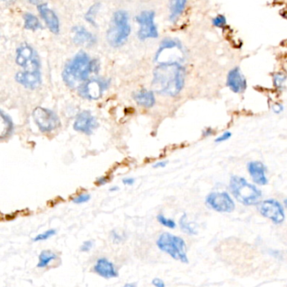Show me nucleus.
Masks as SVG:
<instances>
[{
	"label": "nucleus",
	"mask_w": 287,
	"mask_h": 287,
	"mask_svg": "<svg viewBox=\"0 0 287 287\" xmlns=\"http://www.w3.org/2000/svg\"><path fill=\"white\" fill-rule=\"evenodd\" d=\"M57 259V255L52 250H42L39 255V261H38L37 268L44 269L49 266L50 264Z\"/></svg>",
	"instance_id": "nucleus-22"
},
{
	"label": "nucleus",
	"mask_w": 287,
	"mask_h": 287,
	"mask_svg": "<svg viewBox=\"0 0 287 287\" xmlns=\"http://www.w3.org/2000/svg\"><path fill=\"white\" fill-rule=\"evenodd\" d=\"M119 189V186H112V187H111L110 188V191H118Z\"/></svg>",
	"instance_id": "nucleus-43"
},
{
	"label": "nucleus",
	"mask_w": 287,
	"mask_h": 287,
	"mask_svg": "<svg viewBox=\"0 0 287 287\" xmlns=\"http://www.w3.org/2000/svg\"><path fill=\"white\" fill-rule=\"evenodd\" d=\"M93 247V242L92 240H87L83 242V244H81L80 247V251L81 252L87 253L89 252Z\"/></svg>",
	"instance_id": "nucleus-31"
},
{
	"label": "nucleus",
	"mask_w": 287,
	"mask_h": 287,
	"mask_svg": "<svg viewBox=\"0 0 287 287\" xmlns=\"http://www.w3.org/2000/svg\"><path fill=\"white\" fill-rule=\"evenodd\" d=\"M227 86L235 93H243L246 90V79L241 73L239 67H235L229 71L227 76Z\"/></svg>",
	"instance_id": "nucleus-13"
},
{
	"label": "nucleus",
	"mask_w": 287,
	"mask_h": 287,
	"mask_svg": "<svg viewBox=\"0 0 287 287\" xmlns=\"http://www.w3.org/2000/svg\"><path fill=\"white\" fill-rule=\"evenodd\" d=\"M38 10L40 12L41 18L47 24L48 29L52 33L55 35H58L60 33V21L58 16L53 11L52 9H50L47 3H41L38 5Z\"/></svg>",
	"instance_id": "nucleus-14"
},
{
	"label": "nucleus",
	"mask_w": 287,
	"mask_h": 287,
	"mask_svg": "<svg viewBox=\"0 0 287 287\" xmlns=\"http://www.w3.org/2000/svg\"><path fill=\"white\" fill-rule=\"evenodd\" d=\"M248 171L250 177H252L254 183L265 186L268 183L266 177V167L261 161H251L248 164Z\"/></svg>",
	"instance_id": "nucleus-17"
},
{
	"label": "nucleus",
	"mask_w": 287,
	"mask_h": 287,
	"mask_svg": "<svg viewBox=\"0 0 287 287\" xmlns=\"http://www.w3.org/2000/svg\"><path fill=\"white\" fill-rule=\"evenodd\" d=\"M16 62L26 74L41 75V61L37 52L29 44H21L16 52Z\"/></svg>",
	"instance_id": "nucleus-6"
},
{
	"label": "nucleus",
	"mask_w": 287,
	"mask_h": 287,
	"mask_svg": "<svg viewBox=\"0 0 287 287\" xmlns=\"http://www.w3.org/2000/svg\"><path fill=\"white\" fill-rule=\"evenodd\" d=\"M283 106L282 104H275L273 105L272 109L274 111V113H282V111H283Z\"/></svg>",
	"instance_id": "nucleus-36"
},
{
	"label": "nucleus",
	"mask_w": 287,
	"mask_h": 287,
	"mask_svg": "<svg viewBox=\"0 0 287 287\" xmlns=\"http://www.w3.org/2000/svg\"><path fill=\"white\" fill-rule=\"evenodd\" d=\"M133 99L139 106L147 108L153 107L156 104V97L154 92L152 90L142 89L138 91L133 94Z\"/></svg>",
	"instance_id": "nucleus-20"
},
{
	"label": "nucleus",
	"mask_w": 287,
	"mask_h": 287,
	"mask_svg": "<svg viewBox=\"0 0 287 287\" xmlns=\"http://www.w3.org/2000/svg\"><path fill=\"white\" fill-rule=\"evenodd\" d=\"M167 163H168V161H166V160H165V161H164V160H162V161H159V162L156 163V164L153 165V167H154V168H164V167H165V166L167 165Z\"/></svg>",
	"instance_id": "nucleus-38"
},
{
	"label": "nucleus",
	"mask_w": 287,
	"mask_h": 287,
	"mask_svg": "<svg viewBox=\"0 0 287 287\" xmlns=\"http://www.w3.org/2000/svg\"><path fill=\"white\" fill-rule=\"evenodd\" d=\"M155 19L156 12L153 10H145L135 17V21L139 25L137 35L140 41H145L149 39L159 37V30L155 22Z\"/></svg>",
	"instance_id": "nucleus-7"
},
{
	"label": "nucleus",
	"mask_w": 287,
	"mask_h": 287,
	"mask_svg": "<svg viewBox=\"0 0 287 287\" xmlns=\"http://www.w3.org/2000/svg\"><path fill=\"white\" fill-rule=\"evenodd\" d=\"M56 235V230L55 229H49L47 231L36 235L35 238H33L34 242H41V241H46L47 239L53 237L54 235Z\"/></svg>",
	"instance_id": "nucleus-27"
},
{
	"label": "nucleus",
	"mask_w": 287,
	"mask_h": 287,
	"mask_svg": "<svg viewBox=\"0 0 287 287\" xmlns=\"http://www.w3.org/2000/svg\"><path fill=\"white\" fill-rule=\"evenodd\" d=\"M131 34L130 15L127 11L119 9L113 13L109 28L107 31V41L114 48L124 46Z\"/></svg>",
	"instance_id": "nucleus-3"
},
{
	"label": "nucleus",
	"mask_w": 287,
	"mask_h": 287,
	"mask_svg": "<svg viewBox=\"0 0 287 287\" xmlns=\"http://www.w3.org/2000/svg\"><path fill=\"white\" fill-rule=\"evenodd\" d=\"M212 24L216 28L223 29L227 26V19L224 15H218L212 20Z\"/></svg>",
	"instance_id": "nucleus-28"
},
{
	"label": "nucleus",
	"mask_w": 287,
	"mask_h": 287,
	"mask_svg": "<svg viewBox=\"0 0 287 287\" xmlns=\"http://www.w3.org/2000/svg\"><path fill=\"white\" fill-rule=\"evenodd\" d=\"M187 0H170L169 1V21L177 24L186 9Z\"/></svg>",
	"instance_id": "nucleus-18"
},
{
	"label": "nucleus",
	"mask_w": 287,
	"mask_h": 287,
	"mask_svg": "<svg viewBox=\"0 0 287 287\" xmlns=\"http://www.w3.org/2000/svg\"><path fill=\"white\" fill-rule=\"evenodd\" d=\"M111 238L114 244H119L124 240V237L122 235H119V233L116 232L115 230H113L111 232Z\"/></svg>",
	"instance_id": "nucleus-33"
},
{
	"label": "nucleus",
	"mask_w": 287,
	"mask_h": 287,
	"mask_svg": "<svg viewBox=\"0 0 287 287\" xmlns=\"http://www.w3.org/2000/svg\"><path fill=\"white\" fill-rule=\"evenodd\" d=\"M91 196L87 193H81L77 197H73V202L75 204H82V203H87L90 200Z\"/></svg>",
	"instance_id": "nucleus-30"
},
{
	"label": "nucleus",
	"mask_w": 287,
	"mask_h": 287,
	"mask_svg": "<svg viewBox=\"0 0 287 287\" xmlns=\"http://www.w3.org/2000/svg\"><path fill=\"white\" fill-rule=\"evenodd\" d=\"M24 21H25V28L30 30H37L41 29V22L38 20V18L30 13H26L24 15Z\"/></svg>",
	"instance_id": "nucleus-24"
},
{
	"label": "nucleus",
	"mask_w": 287,
	"mask_h": 287,
	"mask_svg": "<svg viewBox=\"0 0 287 287\" xmlns=\"http://www.w3.org/2000/svg\"><path fill=\"white\" fill-rule=\"evenodd\" d=\"M109 181V178L108 177H100L97 179L96 181V185H98V186H104L105 184H107V182Z\"/></svg>",
	"instance_id": "nucleus-35"
},
{
	"label": "nucleus",
	"mask_w": 287,
	"mask_h": 287,
	"mask_svg": "<svg viewBox=\"0 0 287 287\" xmlns=\"http://www.w3.org/2000/svg\"><path fill=\"white\" fill-rule=\"evenodd\" d=\"M99 70V60L91 58L87 52L81 51L65 65L62 78L70 88H78L80 85L91 79L93 74H98Z\"/></svg>",
	"instance_id": "nucleus-2"
},
{
	"label": "nucleus",
	"mask_w": 287,
	"mask_h": 287,
	"mask_svg": "<svg viewBox=\"0 0 287 287\" xmlns=\"http://www.w3.org/2000/svg\"><path fill=\"white\" fill-rule=\"evenodd\" d=\"M179 226H180L181 230L183 233H185L188 235H197V231L196 229L191 226V223L187 221V216L186 213L181 217L180 220H179Z\"/></svg>",
	"instance_id": "nucleus-25"
},
{
	"label": "nucleus",
	"mask_w": 287,
	"mask_h": 287,
	"mask_svg": "<svg viewBox=\"0 0 287 287\" xmlns=\"http://www.w3.org/2000/svg\"><path fill=\"white\" fill-rule=\"evenodd\" d=\"M101 3H99V2L94 3L89 7V9H87V11L86 12V14H85V21H87V23L91 25L92 26H98V24H97V20H96V18H97L98 15H99V11H100V9H101Z\"/></svg>",
	"instance_id": "nucleus-23"
},
{
	"label": "nucleus",
	"mask_w": 287,
	"mask_h": 287,
	"mask_svg": "<svg viewBox=\"0 0 287 287\" xmlns=\"http://www.w3.org/2000/svg\"><path fill=\"white\" fill-rule=\"evenodd\" d=\"M134 182H135V180L132 177H126L125 179H123V183L126 186H132L134 184Z\"/></svg>",
	"instance_id": "nucleus-37"
},
{
	"label": "nucleus",
	"mask_w": 287,
	"mask_h": 287,
	"mask_svg": "<svg viewBox=\"0 0 287 287\" xmlns=\"http://www.w3.org/2000/svg\"><path fill=\"white\" fill-rule=\"evenodd\" d=\"M33 119L40 130L44 133H49L58 129L61 121L57 114L48 108L38 107L33 111Z\"/></svg>",
	"instance_id": "nucleus-9"
},
{
	"label": "nucleus",
	"mask_w": 287,
	"mask_h": 287,
	"mask_svg": "<svg viewBox=\"0 0 287 287\" xmlns=\"http://www.w3.org/2000/svg\"><path fill=\"white\" fill-rule=\"evenodd\" d=\"M0 1L6 3V4H12V3H14L15 2V0H0Z\"/></svg>",
	"instance_id": "nucleus-42"
},
{
	"label": "nucleus",
	"mask_w": 287,
	"mask_h": 287,
	"mask_svg": "<svg viewBox=\"0 0 287 287\" xmlns=\"http://www.w3.org/2000/svg\"><path fill=\"white\" fill-rule=\"evenodd\" d=\"M73 42L78 46L92 47L98 42V38L84 26H77L73 28Z\"/></svg>",
	"instance_id": "nucleus-15"
},
{
	"label": "nucleus",
	"mask_w": 287,
	"mask_h": 287,
	"mask_svg": "<svg viewBox=\"0 0 287 287\" xmlns=\"http://www.w3.org/2000/svg\"><path fill=\"white\" fill-rule=\"evenodd\" d=\"M110 85L109 79L91 78L80 85L78 92L80 97L87 100H98L102 98L105 91Z\"/></svg>",
	"instance_id": "nucleus-8"
},
{
	"label": "nucleus",
	"mask_w": 287,
	"mask_h": 287,
	"mask_svg": "<svg viewBox=\"0 0 287 287\" xmlns=\"http://www.w3.org/2000/svg\"><path fill=\"white\" fill-rule=\"evenodd\" d=\"M157 245L160 251L170 255L175 261L188 264L186 242L183 238L170 233H163L157 239Z\"/></svg>",
	"instance_id": "nucleus-5"
},
{
	"label": "nucleus",
	"mask_w": 287,
	"mask_h": 287,
	"mask_svg": "<svg viewBox=\"0 0 287 287\" xmlns=\"http://www.w3.org/2000/svg\"><path fill=\"white\" fill-rule=\"evenodd\" d=\"M13 130L11 119L0 110V139H5Z\"/></svg>",
	"instance_id": "nucleus-21"
},
{
	"label": "nucleus",
	"mask_w": 287,
	"mask_h": 287,
	"mask_svg": "<svg viewBox=\"0 0 287 287\" xmlns=\"http://www.w3.org/2000/svg\"></svg>",
	"instance_id": "nucleus-45"
},
{
	"label": "nucleus",
	"mask_w": 287,
	"mask_h": 287,
	"mask_svg": "<svg viewBox=\"0 0 287 287\" xmlns=\"http://www.w3.org/2000/svg\"><path fill=\"white\" fill-rule=\"evenodd\" d=\"M284 203H285V205H286V207H287V199H286V200L284 201Z\"/></svg>",
	"instance_id": "nucleus-44"
},
{
	"label": "nucleus",
	"mask_w": 287,
	"mask_h": 287,
	"mask_svg": "<svg viewBox=\"0 0 287 287\" xmlns=\"http://www.w3.org/2000/svg\"><path fill=\"white\" fill-rule=\"evenodd\" d=\"M93 271L104 279L117 278L119 272L113 262L106 258H99L93 266Z\"/></svg>",
	"instance_id": "nucleus-16"
},
{
	"label": "nucleus",
	"mask_w": 287,
	"mask_h": 287,
	"mask_svg": "<svg viewBox=\"0 0 287 287\" xmlns=\"http://www.w3.org/2000/svg\"><path fill=\"white\" fill-rule=\"evenodd\" d=\"M151 283L155 287H165V282L163 281L162 279L154 278L152 280Z\"/></svg>",
	"instance_id": "nucleus-34"
},
{
	"label": "nucleus",
	"mask_w": 287,
	"mask_h": 287,
	"mask_svg": "<svg viewBox=\"0 0 287 287\" xmlns=\"http://www.w3.org/2000/svg\"><path fill=\"white\" fill-rule=\"evenodd\" d=\"M157 221L159 222L162 226L166 227L168 229H174L177 227V223L173 219L167 218L163 214H159L157 216Z\"/></svg>",
	"instance_id": "nucleus-26"
},
{
	"label": "nucleus",
	"mask_w": 287,
	"mask_h": 287,
	"mask_svg": "<svg viewBox=\"0 0 287 287\" xmlns=\"http://www.w3.org/2000/svg\"><path fill=\"white\" fill-rule=\"evenodd\" d=\"M123 287H137L136 282H131V283H126Z\"/></svg>",
	"instance_id": "nucleus-40"
},
{
	"label": "nucleus",
	"mask_w": 287,
	"mask_h": 287,
	"mask_svg": "<svg viewBox=\"0 0 287 287\" xmlns=\"http://www.w3.org/2000/svg\"><path fill=\"white\" fill-rule=\"evenodd\" d=\"M99 127V123L90 111L84 110L79 113L73 124V129L78 132L90 135Z\"/></svg>",
	"instance_id": "nucleus-12"
},
{
	"label": "nucleus",
	"mask_w": 287,
	"mask_h": 287,
	"mask_svg": "<svg viewBox=\"0 0 287 287\" xmlns=\"http://www.w3.org/2000/svg\"><path fill=\"white\" fill-rule=\"evenodd\" d=\"M259 211L264 218H269L276 224H281L285 220V212L282 204L275 199H268L259 204Z\"/></svg>",
	"instance_id": "nucleus-11"
},
{
	"label": "nucleus",
	"mask_w": 287,
	"mask_h": 287,
	"mask_svg": "<svg viewBox=\"0 0 287 287\" xmlns=\"http://www.w3.org/2000/svg\"><path fill=\"white\" fill-rule=\"evenodd\" d=\"M206 204L218 212H232L235 209V202L226 191L211 192L207 196Z\"/></svg>",
	"instance_id": "nucleus-10"
},
{
	"label": "nucleus",
	"mask_w": 287,
	"mask_h": 287,
	"mask_svg": "<svg viewBox=\"0 0 287 287\" xmlns=\"http://www.w3.org/2000/svg\"><path fill=\"white\" fill-rule=\"evenodd\" d=\"M16 81L28 89H36L41 86V75L36 74H26L20 72L15 76Z\"/></svg>",
	"instance_id": "nucleus-19"
},
{
	"label": "nucleus",
	"mask_w": 287,
	"mask_h": 287,
	"mask_svg": "<svg viewBox=\"0 0 287 287\" xmlns=\"http://www.w3.org/2000/svg\"><path fill=\"white\" fill-rule=\"evenodd\" d=\"M186 71L181 62H162L153 72V92L163 95L176 97L185 85Z\"/></svg>",
	"instance_id": "nucleus-1"
},
{
	"label": "nucleus",
	"mask_w": 287,
	"mask_h": 287,
	"mask_svg": "<svg viewBox=\"0 0 287 287\" xmlns=\"http://www.w3.org/2000/svg\"><path fill=\"white\" fill-rule=\"evenodd\" d=\"M229 188L238 203L245 206H252L260 202L262 192L255 185L248 183L244 177L233 176L230 178Z\"/></svg>",
	"instance_id": "nucleus-4"
},
{
	"label": "nucleus",
	"mask_w": 287,
	"mask_h": 287,
	"mask_svg": "<svg viewBox=\"0 0 287 287\" xmlns=\"http://www.w3.org/2000/svg\"><path fill=\"white\" fill-rule=\"evenodd\" d=\"M287 78V75L284 73H276L274 75V84L276 87H282Z\"/></svg>",
	"instance_id": "nucleus-29"
},
{
	"label": "nucleus",
	"mask_w": 287,
	"mask_h": 287,
	"mask_svg": "<svg viewBox=\"0 0 287 287\" xmlns=\"http://www.w3.org/2000/svg\"><path fill=\"white\" fill-rule=\"evenodd\" d=\"M231 137H232V133H231V132H229V131H226V132H224L223 134H221L220 136H218V138H216V139H215V142H224V141H227L228 139H230Z\"/></svg>",
	"instance_id": "nucleus-32"
},
{
	"label": "nucleus",
	"mask_w": 287,
	"mask_h": 287,
	"mask_svg": "<svg viewBox=\"0 0 287 287\" xmlns=\"http://www.w3.org/2000/svg\"><path fill=\"white\" fill-rule=\"evenodd\" d=\"M213 133H214V131L212 130L211 128H209V129H206V130H203V136H211V135L213 134Z\"/></svg>",
	"instance_id": "nucleus-39"
},
{
	"label": "nucleus",
	"mask_w": 287,
	"mask_h": 287,
	"mask_svg": "<svg viewBox=\"0 0 287 287\" xmlns=\"http://www.w3.org/2000/svg\"><path fill=\"white\" fill-rule=\"evenodd\" d=\"M28 1H29V3H32V4H37V5H39V4H41L42 0H28Z\"/></svg>",
	"instance_id": "nucleus-41"
}]
</instances>
